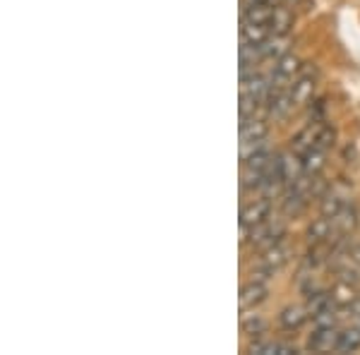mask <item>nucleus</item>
Returning a JSON list of instances; mask_svg holds the SVG:
<instances>
[{
	"label": "nucleus",
	"instance_id": "f257e3e1",
	"mask_svg": "<svg viewBox=\"0 0 360 355\" xmlns=\"http://www.w3.org/2000/svg\"><path fill=\"white\" fill-rule=\"evenodd\" d=\"M315 77H317V70L312 65H303L300 75L293 79V84H291L295 103L312 101V94H315Z\"/></svg>",
	"mask_w": 360,
	"mask_h": 355
},
{
	"label": "nucleus",
	"instance_id": "f03ea898",
	"mask_svg": "<svg viewBox=\"0 0 360 355\" xmlns=\"http://www.w3.org/2000/svg\"><path fill=\"white\" fill-rule=\"evenodd\" d=\"M266 295H269V288H266L264 281H250L245 286L240 288V295H238V305H240L243 312L248 310H255V307L259 305V302L266 300Z\"/></svg>",
	"mask_w": 360,
	"mask_h": 355
},
{
	"label": "nucleus",
	"instance_id": "7ed1b4c3",
	"mask_svg": "<svg viewBox=\"0 0 360 355\" xmlns=\"http://www.w3.org/2000/svg\"><path fill=\"white\" fill-rule=\"evenodd\" d=\"M288 257H291V252H288L283 243L281 245H274V247H266V250H262V257H259L257 269H262L269 273V276H274V273L288 262Z\"/></svg>",
	"mask_w": 360,
	"mask_h": 355
},
{
	"label": "nucleus",
	"instance_id": "20e7f679",
	"mask_svg": "<svg viewBox=\"0 0 360 355\" xmlns=\"http://www.w3.org/2000/svg\"><path fill=\"white\" fill-rule=\"evenodd\" d=\"M339 334L336 327H327V329H315V334L307 339V348L312 353H329L339 348Z\"/></svg>",
	"mask_w": 360,
	"mask_h": 355
},
{
	"label": "nucleus",
	"instance_id": "39448f33",
	"mask_svg": "<svg viewBox=\"0 0 360 355\" xmlns=\"http://www.w3.org/2000/svg\"><path fill=\"white\" fill-rule=\"evenodd\" d=\"M269 212H271L269 200H252L240 209V224L250 226V228L257 224H264L269 219Z\"/></svg>",
	"mask_w": 360,
	"mask_h": 355
},
{
	"label": "nucleus",
	"instance_id": "423d86ee",
	"mask_svg": "<svg viewBox=\"0 0 360 355\" xmlns=\"http://www.w3.org/2000/svg\"><path fill=\"white\" fill-rule=\"evenodd\" d=\"M293 10L288 5H274V13H271V20H269V32L271 37H286L293 27Z\"/></svg>",
	"mask_w": 360,
	"mask_h": 355
},
{
	"label": "nucleus",
	"instance_id": "0eeeda50",
	"mask_svg": "<svg viewBox=\"0 0 360 355\" xmlns=\"http://www.w3.org/2000/svg\"><path fill=\"white\" fill-rule=\"evenodd\" d=\"M307 319H310V312H307L305 305H288V307H283L281 314H278V322H281V327L288 329V331L300 329Z\"/></svg>",
	"mask_w": 360,
	"mask_h": 355
},
{
	"label": "nucleus",
	"instance_id": "6e6552de",
	"mask_svg": "<svg viewBox=\"0 0 360 355\" xmlns=\"http://www.w3.org/2000/svg\"><path fill=\"white\" fill-rule=\"evenodd\" d=\"M269 135V125L264 118H240V142H257L266 139Z\"/></svg>",
	"mask_w": 360,
	"mask_h": 355
},
{
	"label": "nucleus",
	"instance_id": "1a4fd4ad",
	"mask_svg": "<svg viewBox=\"0 0 360 355\" xmlns=\"http://www.w3.org/2000/svg\"><path fill=\"white\" fill-rule=\"evenodd\" d=\"M336 235V228H334V221L327 219V217H319L310 224V228H307V240L312 243H329L332 238Z\"/></svg>",
	"mask_w": 360,
	"mask_h": 355
},
{
	"label": "nucleus",
	"instance_id": "9d476101",
	"mask_svg": "<svg viewBox=\"0 0 360 355\" xmlns=\"http://www.w3.org/2000/svg\"><path fill=\"white\" fill-rule=\"evenodd\" d=\"M271 13H274V5H271V3H252V5H243L240 20L252 22V25H269Z\"/></svg>",
	"mask_w": 360,
	"mask_h": 355
},
{
	"label": "nucleus",
	"instance_id": "9b49d317",
	"mask_svg": "<svg viewBox=\"0 0 360 355\" xmlns=\"http://www.w3.org/2000/svg\"><path fill=\"white\" fill-rule=\"evenodd\" d=\"M269 37H271V32H269V27H266V25H252V22L240 20V39H243V41L262 46Z\"/></svg>",
	"mask_w": 360,
	"mask_h": 355
},
{
	"label": "nucleus",
	"instance_id": "f8f14e48",
	"mask_svg": "<svg viewBox=\"0 0 360 355\" xmlns=\"http://www.w3.org/2000/svg\"><path fill=\"white\" fill-rule=\"evenodd\" d=\"M358 219H360L358 217V209L346 202V207L339 212V217L332 219L334 221V228H336V235H348V233H351L358 226Z\"/></svg>",
	"mask_w": 360,
	"mask_h": 355
},
{
	"label": "nucleus",
	"instance_id": "ddd939ff",
	"mask_svg": "<svg viewBox=\"0 0 360 355\" xmlns=\"http://www.w3.org/2000/svg\"><path fill=\"white\" fill-rule=\"evenodd\" d=\"M288 46H291V41H288L286 37H269L262 44V58L264 60L276 63L278 58H283L288 53Z\"/></svg>",
	"mask_w": 360,
	"mask_h": 355
},
{
	"label": "nucleus",
	"instance_id": "4468645a",
	"mask_svg": "<svg viewBox=\"0 0 360 355\" xmlns=\"http://www.w3.org/2000/svg\"><path fill=\"white\" fill-rule=\"evenodd\" d=\"M324 166H327V151L324 149H310L303 154V168L307 176H319V173L324 171Z\"/></svg>",
	"mask_w": 360,
	"mask_h": 355
},
{
	"label": "nucleus",
	"instance_id": "2eb2a0df",
	"mask_svg": "<svg viewBox=\"0 0 360 355\" xmlns=\"http://www.w3.org/2000/svg\"><path fill=\"white\" fill-rule=\"evenodd\" d=\"M332 298L336 307H351L356 302L358 293H356V283H348V281H339L332 290Z\"/></svg>",
	"mask_w": 360,
	"mask_h": 355
},
{
	"label": "nucleus",
	"instance_id": "dca6fc26",
	"mask_svg": "<svg viewBox=\"0 0 360 355\" xmlns=\"http://www.w3.org/2000/svg\"><path fill=\"white\" fill-rule=\"evenodd\" d=\"M360 348V327H351L339 334V353H356Z\"/></svg>",
	"mask_w": 360,
	"mask_h": 355
},
{
	"label": "nucleus",
	"instance_id": "f3484780",
	"mask_svg": "<svg viewBox=\"0 0 360 355\" xmlns=\"http://www.w3.org/2000/svg\"><path fill=\"white\" fill-rule=\"evenodd\" d=\"M344 207H346V200L341 195H336V192H327V195L322 197V217L336 219Z\"/></svg>",
	"mask_w": 360,
	"mask_h": 355
},
{
	"label": "nucleus",
	"instance_id": "a211bd4d",
	"mask_svg": "<svg viewBox=\"0 0 360 355\" xmlns=\"http://www.w3.org/2000/svg\"><path fill=\"white\" fill-rule=\"evenodd\" d=\"M240 329H243V334H248V336H262L266 331V322L259 314H243Z\"/></svg>",
	"mask_w": 360,
	"mask_h": 355
},
{
	"label": "nucleus",
	"instance_id": "6ab92c4d",
	"mask_svg": "<svg viewBox=\"0 0 360 355\" xmlns=\"http://www.w3.org/2000/svg\"><path fill=\"white\" fill-rule=\"evenodd\" d=\"M310 319H312V327L315 329H327V327H336L339 314H334V307H332V310H324V312H319Z\"/></svg>",
	"mask_w": 360,
	"mask_h": 355
},
{
	"label": "nucleus",
	"instance_id": "aec40b11",
	"mask_svg": "<svg viewBox=\"0 0 360 355\" xmlns=\"http://www.w3.org/2000/svg\"><path fill=\"white\" fill-rule=\"evenodd\" d=\"M334 142H336V130L332 125L322 123V127H319V135H317V149L327 151L329 147H334Z\"/></svg>",
	"mask_w": 360,
	"mask_h": 355
},
{
	"label": "nucleus",
	"instance_id": "412c9836",
	"mask_svg": "<svg viewBox=\"0 0 360 355\" xmlns=\"http://www.w3.org/2000/svg\"><path fill=\"white\" fill-rule=\"evenodd\" d=\"M266 149V139H257V142H240V159L248 161L250 156L259 154V151Z\"/></svg>",
	"mask_w": 360,
	"mask_h": 355
},
{
	"label": "nucleus",
	"instance_id": "4be33fe9",
	"mask_svg": "<svg viewBox=\"0 0 360 355\" xmlns=\"http://www.w3.org/2000/svg\"><path fill=\"white\" fill-rule=\"evenodd\" d=\"M348 310H351L353 314H356V317H360V298H356V302H353V305L348 307Z\"/></svg>",
	"mask_w": 360,
	"mask_h": 355
},
{
	"label": "nucleus",
	"instance_id": "5701e85b",
	"mask_svg": "<svg viewBox=\"0 0 360 355\" xmlns=\"http://www.w3.org/2000/svg\"><path fill=\"white\" fill-rule=\"evenodd\" d=\"M271 5H295L298 0H269Z\"/></svg>",
	"mask_w": 360,
	"mask_h": 355
}]
</instances>
